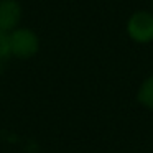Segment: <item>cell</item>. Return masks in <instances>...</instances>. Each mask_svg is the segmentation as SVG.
<instances>
[{"label":"cell","instance_id":"obj_1","mask_svg":"<svg viewBox=\"0 0 153 153\" xmlns=\"http://www.w3.org/2000/svg\"><path fill=\"white\" fill-rule=\"evenodd\" d=\"M8 43L12 58L20 61L31 59L41 50V40L38 33L28 27H18L8 33Z\"/></svg>","mask_w":153,"mask_h":153},{"label":"cell","instance_id":"obj_2","mask_svg":"<svg viewBox=\"0 0 153 153\" xmlns=\"http://www.w3.org/2000/svg\"><path fill=\"white\" fill-rule=\"evenodd\" d=\"M127 36L138 45L153 43V12L137 10L128 17L125 25Z\"/></svg>","mask_w":153,"mask_h":153},{"label":"cell","instance_id":"obj_3","mask_svg":"<svg viewBox=\"0 0 153 153\" xmlns=\"http://www.w3.org/2000/svg\"><path fill=\"white\" fill-rule=\"evenodd\" d=\"M23 8L18 0H0V31L12 33L20 27Z\"/></svg>","mask_w":153,"mask_h":153},{"label":"cell","instance_id":"obj_4","mask_svg":"<svg viewBox=\"0 0 153 153\" xmlns=\"http://www.w3.org/2000/svg\"><path fill=\"white\" fill-rule=\"evenodd\" d=\"M137 102L153 112V74L146 76L137 89Z\"/></svg>","mask_w":153,"mask_h":153},{"label":"cell","instance_id":"obj_5","mask_svg":"<svg viewBox=\"0 0 153 153\" xmlns=\"http://www.w3.org/2000/svg\"><path fill=\"white\" fill-rule=\"evenodd\" d=\"M10 58L12 54H10V43H8V33L0 31V59L8 63Z\"/></svg>","mask_w":153,"mask_h":153},{"label":"cell","instance_id":"obj_6","mask_svg":"<svg viewBox=\"0 0 153 153\" xmlns=\"http://www.w3.org/2000/svg\"><path fill=\"white\" fill-rule=\"evenodd\" d=\"M5 68H7V61H2V59H0V76L5 73Z\"/></svg>","mask_w":153,"mask_h":153},{"label":"cell","instance_id":"obj_7","mask_svg":"<svg viewBox=\"0 0 153 153\" xmlns=\"http://www.w3.org/2000/svg\"><path fill=\"white\" fill-rule=\"evenodd\" d=\"M152 8H153V0H152Z\"/></svg>","mask_w":153,"mask_h":153}]
</instances>
